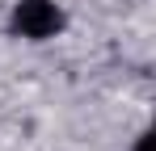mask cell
<instances>
[{"instance_id": "cell-2", "label": "cell", "mask_w": 156, "mask_h": 151, "mask_svg": "<svg viewBox=\"0 0 156 151\" xmlns=\"http://www.w3.org/2000/svg\"><path fill=\"white\" fill-rule=\"evenodd\" d=\"M131 151H152V134H139V139H135V147Z\"/></svg>"}, {"instance_id": "cell-1", "label": "cell", "mask_w": 156, "mask_h": 151, "mask_svg": "<svg viewBox=\"0 0 156 151\" xmlns=\"http://www.w3.org/2000/svg\"><path fill=\"white\" fill-rule=\"evenodd\" d=\"M63 25H68V17H63V8L55 0H17L13 17H9V29L17 38H26V42H47Z\"/></svg>"}]
</instances>
